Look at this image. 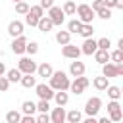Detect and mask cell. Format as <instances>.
<instances>
[{"label": "cell", "mask_w": 123, "mask_h": 123, "mask_svg": "<svg viewBox=\"0 0 123 123\" xmlns=\"http://www.w3.org/2000/svg\"><path fill=\"white\" fill-rule=\"evenodd\" d=\"M69 83H71V79H69V75H67L65 71H54L52 77H50L48 86H50L54 92H56V90H69Z\"/></svg>", "instance_id": "6da1fadb"}, {"label": "cell", "mask_w": 123, "mask_h": 123, "mask_svg": "<svg viewBox=\"0 0 123 123\" xmlns=\"http://www.w3.org/2000/svg\"><path fill=\"white\" fill-rule=\"evenodd\" d=\"M17 69L21 71V75H35L37 73V62L31 56H23L17 62Z\"/></svg>", "instance_id": "7a4b0ae2"}, {"label": "cell", "mask_w": 123, "mask_h": 123, "mask_svg": "<svg viewBox=\"0 0 123 123\" xmlns=\"http://www.w3.org/2000/svg\"><path fill=\"white\" fill-rule=\"evenodd\" d=\"M102 77L106 79H113V77H123V63H104L102 65Z\"/></svg>", "instance_id": "3957f363"}, {"label": "cell", "mask_w": 123, "mask_h": 123, "mask_svg": "<svg viewBox=\"0 0 123 123\" xmlns=\"http://www.w3.org/2000/svg\"><path fill=\"white\" fill-rule=\"evenodd\" d=\"M108 119L111 123H117V121L123 119V110H121L119 100H110L108 102Z\"/></svg>", "instance_id": "277c9868"}, {"label": "cell", "mask_w": 123, "mask_h": 123, "mask_svg": "<svg viewBox=\"0 0 123 123\" xmlns=\"http://www.w3.org/2000/svg\"><path fill=\"white\" fill-rule=\"evenodd\" d=\"M75 13L79 15L77 19H79L81 23H92V19L96 17V13L92 12V8H90L88 4H79L77 10H75Z\"/></svg>", "instance_id": "5b68a950"}, {"label": "cell", "mask_w": 123, "mask_h": 123, "mask_svg": "<svg viewBox=\"0 0 123 123\" xmlns=\"http://www.w3.org/2000/svg\"><path fill=\"white\" fill-rule=\"evenodd\" d=\"M100 110H102V98H100V96H92V98L86 100V104H85V113H86L88 117H94Z\"/></svg>", "instance_id": "8992f818"}, {"label": "cell", "mask_w": 123, "mask_h": 123, "mask_svg": "<svg viewBox=\"0 0 123 123\" xmlns=\"http://www.w3.org/2000/svg\"><path fill=\"white\" fill-rule=\"evenodd\" d=\"M88 85H90V81L83 75V77H77V79H73V81L69 83V90H71L73 94H77V96H79V94H83V92L86 90V86H88Z\"/></svg>", "instance_id": "52a82bcc"}, {"label": "cell", "mask_w": 123, "mask_h": 123, "mask_svg": "<svg viewBox=\"0 0 123 123\" xmlns=\"http://www.w3.org/2000/svg\"><path fill=\"white\" fill-rule=\"evenodd\" d=\"M35 92H37V96H38L40 100H46V102H50V100L54 98V90H52L46 83H38V85H35Z\"/></svg>", "instance_id": "ba28073f"}, {"label": "cell", "mask_w": 123, "mask_h": 123, "mask_svg": "<svg viewBox=\"0 0 123 123\" xmlns=\"http://www.w3.org/2000/svg\"><path fill=\"white\" fill-rule=\"evenodd\" d=\"M48 17H50V21L54 23V27H56V25L62 27V23L65 21V15H63L62 8H58V6H52V8L48 10Z\"/></svg>", "instance_id": "9c48e42d"}, {"label": "cell", "mask_w": 123, "mask_h": 123, "mask_svg": "<svg viewBox=\"0 0 123 123\" xmlns=\"http://www.w3.org/2000/svg\"><path fill=\"white\" fill-rule=\"evenodd\" d=\"M62 56L67 58V60H79V56H81V48L69 42V44L62 46Z\"/></svg>", "instance_id": "30bf717a"}, {"label": "cell", "mask_w": 123, "mask_h": 123, "mask_svg": "<svg viewBox=\"0 0 123 123\" xmlns=\"http://www.w3.org/2000/svg\"><path fill=\"white\" fill-rule=\"evenodd\" d=\"M27 37L25 35H21V37H17V38H13L12 40V52L13 54H17V56H21V54H25V46H27Z\"/></svg>", "instance_id": "8fae6325"}, {"label": "cell", "mask_w": 123, "mask_h": 123, "mask_svg": "<svg viewBox=\"0 0 123 123\" xmlns=\"http://www.w3.org/2000/svg\"><path fill=\"white\" fill-rule=\"evenodd\" d=\"M23 21H17V19H13V21H10L8 23V35L12 37V38H17V37H21L23 35Z\"/></svg>", "instance_id": "7c38bea8"}, {"label": "cell", "mask_w": 123, "mask_h": 123, "mask_svg": "<svg viewBox=\"0 0 123 123\" xmlns=\"http://www.w3.org/2000/svg\"><path fill=\"white\" fill-rule=\"evenodd\" d=\"M85 71H86V67H85V63H83V62H79V60H73V62L69 63V75H71L73 79H77V77H83V75H85Z\"/></svg>", "instance_id": "4fadbf2b"}, {"label": "cell", "mask_w": 123, "mask_h": 123, "mask_svg": "<svg viewBox=\"0 0 123 123\" xmlns=\"http://www.w3.org/2000/svg\"><path fill=\"white\" fill-rule=\"evenodd\" d=\"M96 50H98V46H96V40H94V38H85V40H83L81 54H85V56H92Z\"/></svg>", "instance_id": "5bb4252c"}, {"label": "cell", "mask_w": 123, "mask_h": 123, "mask_svg": "<svg viewBox=\"0 0 123 123\" xmlns=\"http://www.w3.org/2000/svg\"><path fill=\"white\" fill-rule=\"evenodd\" d=\"M50 123H65V110L62 106L52 108V111H50Z\"/></svg>", "instance_id": "9a60e30c"}, {"label": "cell", "mask_w": 123, "mask_h": 123, "mask_svg": "<svg viewBox=\"0 0 123 123\" xmlns=\"http://www.w3.org/2000/svg\"><path fill=\"white\" fill-rule=\"evenodd\" d=\"M52 73H54V67H52L48 62H42L40 65H37V75H38V77H42V79H50Z\"/></svg>", "instance_id": "2e32d148"}, {"label": "cell", "mask_w": 123, "mask_h": 123, "mask_svg": "<svg viewBox=\"0 0 123 123\" xmlns=\"http://www.w3.org/2000/svg\"><path fill=\"white\" fill-rule=\"evenodd\" d=\"M37 27H38V31H42V33H48V31H52V27H54V23L50 21V17H48V15H42V17L38 19V23H37Z\"/></svg>", "instance_id": "e0dca14e"}, {"label": "cell", "mask_w": 123, "mask_h": 123, "mask_svg": "<svg viewBox=\"0 0 123 123\" xmlns=\"http://www.w3.org/2000/svg\"><path fill=\"white\" fill-rule=\"evenodd\" d=\"M52 100H56V104L63 108V106H65V104L69 102V94H67V90H56V92H54V98H52Z\"/></svg>", "instance_id": "ac0fdd59"}, {"label": "cell", "mask_w": 123, "mask_h": 123, "mask_svg": "<svg viewBox=\"0 0 123 123\" xmlns=\"http://www.w3.org/2000/svg\"><path fill=\"white\" fill-rule=\"evenodd\" d=\"M4 77L10 81V85H12V83H19V81H21V71H19L17 67H13V69H8Z\"/></svg>", "instance_id": "d6986e66"}, {"label": "cell", "mask_w": 123, "mask_h": 123, "mask_svg": "<svg viewBox=\"0 0 123 123\" xmlns=\"http://www.w3.org/2000/svg\"><path fill=\"white\" fill-rule=\"evenodd\" d=\"M92 85H94V88L96 90H106L108 86H110V79H106V77H94L92 79Z\"/></svg>", "instance_id": "ffe728a7"}, {"label": "cell", "mask_w": 123, "mask_h": 123, "mask_svg": "<svg viewBox=\"0 0 123 123\" xmlns=\"http://www.w3.org/2000/svg\"><path fill=\"white\" fill-rule=\"evenodd\" d=\"M35 111H37V104H35V102L25 100V102L21 104V115H33Z\"/></svg>", "instance_id": "44dd1931"}, {"label": "cell", "mask_w": 123, "mask_h": 123, "mask_svg": "<svg viewBox=\"0 0 123 123\" xmlns=\"http://www.w3.org/2000/svg\"><path fill=\"white\" fill-rule=\"evenodd\" d=\"M92 56H94V60H96L100 65H104V63L110 62V52H108V50H96Z\"/></svg>", "instance_id": "7402d4cb"}, {"label": "cell", "mask_w": 123, "mask_h": 123, "mask_svg": "<svg viewBox=\"0 0 123 123\" xmlns=\"http://www.w3.org/2000/svg\"><path fill=\"white\" fill-rule=\"evenodd\" d=\"M56 42L62 44V46H65V44L71 42V35H69L67 31H58V33H56Z\"/></svg>", "instance_id": "603a6c76"}, {"label": "cell", "mask_w": 123, "mask_h": 123, "mask_svg": "<svg viewBox=\"0 0 123 123\" xmlns=\"http://www.w3.org/2000/svg\"><path fill=\"white\" fill-rule=\"evenodd\" d=\"M21 86L23 88H35V85H37V77H33V75H21Z\"/></svg>", "instance_id": "cb8c5ba5"}, {"label": "cell", "mask_w": 123, "mask_h": 123, "mask_svg": "<svg viewBox=\"0 0 123 123\" xmlns=\"http://www.w3.org/2000/svg\"><path fill=\"white\" fill-rule=\"evenodd\" d=\"M81 117H83V113L79 110H71V111L65 113V121L67 123H81Z\"/></svg>", "instance_id": "d4e9b609"}, {"label": "cell", "mask_w": 123, "mask_h": 123, "mask_svg": "<svg viewBox=\"0 0 123 123\" xmlns=\"http://www.w3.org/2000/svg\"><path fill=\"white\" fill-rule=\"evenodd\" d=\"M92 33H94V27H92V23H83V25H81V31H79V35H81L83 38H92Z\"/></svg>", "instance_id": "484cf974"}, {"label": "cell", "mask_w": 123, "mask_h": 123, "mask_svg": "<svg viewBox=\"0 0 123 123\" xmlns=\"http://www.w3.org/2000/svg\"><path fill=\"white\" fill-rule=\"evenodd\" d=\"M81 21L79 19H71L69 23H67V33L69 35H79V31H81Z\"/></svg>", "instance_id": "4316f807"}, {"label": "cell", "mask_w": 123, "mask_h": 123, "mask_svg": "<svg viewBox=\"0 0 123 123\" xmlns=\"http://www.w3.org/2000/svg\"><path fill=\"white\" fill-rule=\"evenodd\" d=\"M75 10H77V4H75L73 0H67V2L63 4V8H62L63 15H75Z\"/></svg>", "instance_id": "83f0119b"}, {"label": "cell", "mask_w": 123, "mask_h": 123, "mask_svg": "<svg viewBox=\"0 0 123 123\" xmlns=\"http://www.w3.org/2000/svg\"><path fill=\"white\" fill-rule=\"evenodd\" d=\"M6 121H8V123H19V121H21V111L10 110V111L6 113Z\"/></svg>", "instance_id": "f1b7e54d"}, {"label": "cell", "mask_w": 123, "mask_h": 123, "mask_svg": "<svg viewBox=\"0 0 123 123\" xmlns=\"http://www.w3.org/2000/svg\"><path fill=\"white\" fill-rule=\"evenodd\" d=\"M106 90H108V96H110L111 100H119V98H121V88H119V86H115V85H110Z\"/></svg>", "instance_id": "f546056e"}, {"label": "cell", "mask_w": 123, "mask_h": 123, "mask_svg": "<svg viewBox=\"0 0 123 123\" xmlns=\"http://www.w3.org/2000/svg\"><path fill=\"white\" fill-rule=\"evenodd\" d=\"M29 15H33L35 19H40L42 15H44V10L37 4V6H29Z\"/></svg>", "instance_id": "4dcf8cb0"}, {"label": "cell", "mask_w": 123, "mask_h": 123, "mask_svg": "<svg viewBox=\"0 0 123 123\" xmlns=\"http://www.w3.org/2000/svg\"><path fill=\"white\" fill-rule=\"evenodd\" d=\"M110 62H111V63H123V50H113V52H110Z\"/></svg>", "instance_id": "1f68e13d"}, {"label": "cell", "mask_w": 123, "mask_h": 123, "mask_svg": "<svg viewBox=\"0 0 123 123\" xmlns=\"http://www.w3.org/2000/svg\"><path fill=\"white\" fill-rule=\"evenodd\" d=\"M96 46H98V50H110L111 40H110L108 37H102V38H98V40H96Z\"/></svg>", "instance_id": "d6a6232c"}, {"label": "cell", "mask_w": 123, "mask_h": 123, "mask_svg": "<svg viewBox=\"0 0 123 123\" xmlns=\"http://www.w3.org/2000/svg\"><path fill=\"white\" fill-rule=\"evenodd\" d=\"M35 104H37V111H38V113H48V111H50V102L38 100V102H35Z\"/></svg>", "instance_id": "836d02e7"}, {"label": "cell", "mask_w": 123, "mask_h": 123, "mask_svg": "<svg viewBox=\"0 0 123 123\" xmlns=\"http://www.w3.org/2000/svg\"><path fill=\"white\" fill-rule=\"evenodd\" d=\"M15 12H17L19 15H27V13H29V4H27L25 0H23V2H17V4H15Z\"/></svg>", "instance_id": "e575fe53"}, {"label": "cell", "mask_w": 123, "mask_h": 123, "mask_svg": "<svg viewBox=\"0 0 123 123\" xmlns=\"http://www.w3.org/2000/svg\"><path fill=\"white\" fill-rule=\"evenodd\" d=\"M25 52H27L29 56H35V54L38 52V42H35V40L27 42V46H25Z\"/></svg>", "instance_id": "d590c367"}, {"label": "cell", "mask_w": 123, "mask_h": 123, "mask_svg": "<svg viewBox=\"0 0 123 123\" xmlns=\"http://www.w3.org/2000/svg\"><path fill=\"white\" fill-rule=\"evenodd\" d=\"M96 15H98L100 19H104V21H108V19L111 17V10H108V8H100V10L96 12Z\"/></svg>", "instance_id": "8d00e7d4"}, {"label": "cell", "mask_w": 123, "mask_h": 123, "mask_svg": "<svg viewBox=\"0 0 123 123\" xmlns=\"http://www.w3.org/2000/svg\"><path fill=\"white\" fill-rule=\"evenodd\" d=\"M35 121H37V123H50V115H48V113H38V115L35 117Z\"/></svg>", "instance_id": "74e56055"}, {"label": "cell", "mask_w": 123, "mask_h": 123, "mask_svg": "<svg viewBox=\"0 0 123 123\" xmlns=\"http://www.w3.org/2000/svg\"><path fill=\"white\" fill-rule=\"evenodd\" d=\"M10 88V81L6 77H0V92H6Z\"/></svg>", "instance_id": "f35d334b"}, {"label": "cell", "mask_w": 123, "mask_h": 123, "mask_svg": "<svg viewBox=\"0 0 123 123\" xmlns=\"http://www.w3.org/2000/svg\"><path fill=\"white\" fill-rule=\"evenodd\" d=\"M25 23H27L29 27H37V23H38V19H35L33 15H29V13H27V15H25Z\"/></svg>", "instance_id": "ab89813d"}, {"label": "cell", "mask_w": 123, "mask_h": 123, "mask_svg": "<svg viewBox=\"0 0 123 123\" xmlns=\"http://www.w3.org/2000/svg\"><path fill=\"white\" fill-rule=\"evenodd\" d=\"M42 10H50L52 6H54V0H40V4H38Z\"/></svg>", "instance_id": "60d3db41"}, {"label": "cell", "mask_w": 123, "mask_h": 123, "mask_svg": "<svg viewBox=\"0 0 123 123\" xmlns=\"http://www.w3.org/2000/svg\"><path fill=\"white\" fill-rule=\"evenodd\" d=\"M90 8H92V12H94V13H96V12H98V10H100V8H104V2H102V0H94V2H92V6H90Z\"/></svg>", "instance_id": "b9f144b4"}, {"label": "cell", "mask_w": 123, "mask_h": 123, "mask_svg": "<svg viewBox=\"0 0 123 123\" xmlns=\"http://www.w3.org/2000/svg\"><path fill=\"white\" fill-rule=\"evenodd\" d=\"M19 123H37L33 115H21V121Z\"/></svg>", "instance_id": "7bdbcfd3"}, {"label": "cell", "mask_w": 123, "mask_h": 123, "mask_svg": "<svg viewBox=\"0 0 123 123\" xmlns=\"http://www.w3.org/2000/svg\"><path fill=\"white\" fill-rule=\"evenodd\" d=\"M102 2H104V8H108V10L115 8V0H102Z\"/></svg>", "instance_id": "ee69618b"}, {"label": "cell", "mask_w": 123, "mask_h": 123, "mask_svg": "<svg viewBox=\"0 0 123 123\" xmlns=\"http://www.w3.org/2000/svg\"><path fill=\"white\" fill-rule=\"evenodd\" d=\"M6 71H8V69H6L4 62H0V77H4V75H6Z\"/></svg>", "instance_id": "f6af8a7d"}, {"label": "cell", "mask_w": 123, "mask_h": 123, "mask_svg": "<svg viewBox=\"0 0 123 123\" xmlns=\"http://www.w3.org/2000/svg\"><path fill=\"white\" fill-rule=\"evenodd\" d=\"M115 8L117 10H123V0H115Z\"/></svg>", "instance_id": "bcb514c9"}, {"label": "cell", "mask_w": 123, "mask_h": 123, "mask_svg": "<svg viewBox=\"0 0 123 123\" xmlns=\"http://www.w3.org/2000/svg\"><path fill=\"white\" fill-rule=\"evenodd\" d=\"M81 123H98V121H96L94 117H86V119H85V121H81Z\"/></svg>", "instance_id": "7dc6e473"}, {"label": "cell", "mask_w": 123, "mask_h": 123, "mask_svg": "<svg viewBox=\"0 0 123 123\" xmlns=\"http://www.w3.org/2000/svg\"><path fill=\"white\" fill-rule=\"evenodd\" d=\"M96 121H98V123H111L108 117H100V119H96Z\"/></svg>", "instance_id": "c3c4849f"}, {"label": "cell", "mask_w": 123, "mask_h": 123, "mask_svg": "<svg viewBox=\"0 0 123 123\" xmlns=\"http://www.w3.org/2000/svg\"><path fill=\"white\" fill-rule=\"evenodd\" d=\"M117 50H123V38L117 40Z\"/></svg>", "instance_id": "681fc988"}, {"label": "cell", "mask_w": 123, "mask_h": 123, "mask_svg": "<svg viewBox=\"0 0 123 123\" xmlns=\"http://www.w3.org/2000/svg\"><path fill=\"white\" fill-rule=\"evenodd\" d=\"M12 2H13V4H17V2H23V0H12Z\"/></svg>", "instance_id": "f907efd6"}]
</instances>
